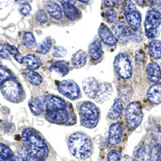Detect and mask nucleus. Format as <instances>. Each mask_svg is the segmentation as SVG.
Segmentation results:
<instances>
[{
	"label": "nucleus",
	"instance_id": "4468645a",
	"mask_svg": "<svg viewBox=\"0 0 161 161\" xmlns=\"http://www.w3.org/2000/svg\"><path fill=\"white\" fill-rule=\"evenodd\" d=\"M123 134V127L120 123H113L109 128V143L110 145H117L120 143Z\"/></svg>",
	"mask_w": 161,
	"mask_h": 161
},
{
	"label": "nucleus",
	"instance_id": "423d86ee",
	"mask_svg": "<svg viewBox=\"0 0 161 161\" xmlns=\"http://www.w3.org/2000/svg\"><path fill=\"white\" fill-rule=\"evenodd\" d=\"M125 118H126V123L129 130H133L137 128L143 118V114L142 111L140 103L138 102H133L126 106V111H125Z\"/></svg>",
	"mask_w": 161,
	"mask_h": 161
},
{
	"label": "nucleus",
	"instance_id": "e433bc0d",
	"mask_svg": "<svg viewBox=\"0 0 161 161\" xmlns=\"http://www.w3.org/2000/svg\"><path fill=\"white\" fill-rule=\"evenodd\" d=\"M16 161H43L40 160V159H37L36 158L31 157V156H29L27 152L24 151V152H20L18 154L16 158Z\"/></svg>",
	"mask_w": 161,
	"mask_h": 161
},
{
	"label": "nucleus",
	"instance_id": "6e6552de",
	"mask_svg": "<svg viewBox=\"0 0 161 161\" xmlns=\"http://www.w3.org/2000/svg\"><path fill=\"white\" fill-rule=\"evenodd\" d=\"M57 89L62 95L71 100H75L80 96V88L73 80H64L60 81Z\"/></svg>",
	"mask_w": 161,
	"mask_h": 161
},
{
	"label": "nucleus",
	"instance_id": "a211bd4d",
	"mask_svg": "<svg viewBox=\"0 0 161 161\" xmlns=\"http://www.w3.org/2000/svg\"><path fill=\"white\" fill-rule=\"evenodd\" d=\"M147 77L152 82L157 83L161 79V69L157 63L151 62L147 66Z\"/></svg>",
	"mask_w": 161,
	"mask_h": 161
},
{
	"label": "nucleus",
	"instance_id": "4c0bfd02",
	"mask_svg": "<svg viewBox=\"0 0 161 161\" xmlns=\"http://www.w3.org/2000/svg\"><path fill=\"white\" fill-rule=\"evenodd\" d=\"M31 8L30 4L28 3V2H26V1H24V2L20 3V6H19V12L21 15H28V14L31 11Z\"/></svg>",
	"mask_w": 161,
	"mask_h": 161
},
{
	"label": "nucleus",
	"instance_id": "393cba45",
	"mask_svg": "<svg viewBox=\"0 0 161 161\" xmlns=\"http://www.w3.org/2000/svg\"><path fill=\"white\" fill-rule=\"evenodd\" d=\"M123 112V102L119 98H116L114 101L113 105L108 112V117L112 120H115L120 117Z\"/></svg>",
	"mask_w": 161,
	"mask_h": 161
},
{
	"label": "nucleus",
	"instance_id": "49530a36",
	"mask_svg": "<svg viewBox=\"0 0 161 161\" xmlns=\"http://www.w3.org/2000/svg\"><path fill=\"white\" fill-rule=\"evenodd\" d=\"M134 1H135L139 6H141V7L143 6V4H144L145 3V0H134Z\"/></svg>",
	"mask_w": 161,
	"mask_h": 161
},
{
	"label": "nucleus",
	"instance_id": "c85d7f7f",
	"mask_svg": "<svg viewBox=\"0 0 161 161\" xmlns=\"http://www.w3.org/2000/svg\"><path fill=\"white\" fill-rule=\"evenodd\" d=\"M0 161H16L11 149L2 143H0Z\"/></svg>",
	"mask_w": 161,
	"mask_h": 161
},
{
	"label": "nucleus",
	"instance_id": "c9c22d12",
	"mask_svg": "<svg viewBox=\"0 0 161 161\" xmlns=\"http://www.w3.org/2000/svg\"><path fill=\"white\" fill-rule=\"evenodd\" d=\"M67 53V50L62 47V46H56L53 48V56L54 57L60 58V57H64Z\"/></svg>",
	"mask_w": 161,
	"mask_h": 161
},
{
	"label": "nucleus",
	"instance_id": "dca6fc26",
	"mask_svg": "<svg viewBox=\"0 0 161 161\" xmlns=\"http://www.w3.org/2000/svg\"><path fill=\"white\" fill-rule=\"evenodd\" d=\"M134 159L136 161H152L151 147L145 144H140L134 152Z\"/></svg>",
	"mask_w": 161,
	"mask_h": 161
},
{
	"label": "nucleus",
	"instance_id": "412c9836",
	"mask_svg": "<svg viewBox=\"0 0 161 161\" xmlns=\"http://www.w3.org/2000/svg\"><path fill=\"white\" fill-rule=\"evenodd\" d=\"M45 8L48 13L53 18L56 19H60L62 17L63 10L60 5L52 0H48L45 3Z\"/></svg>",
	"mask_w": 161,
	"mask_h": 161
},
{
	"label": "nucleus",
	"instance_id": "2f4dec72",
	"mask_svg": "<svg viewBox=\"0 0 161 161\" xmlns=\"http://www.w3.org/2000/svg\"><path fill=\"white\" fill-rule=\"evenodd\" d=\"M119 99L122 102H128L132 94V89L128 86H123L119 89Z\"/></svg>",
	"mask_w": 161,
	"mask_h": 161
},
{
	"label": "nucleus",
	"instance_id": "09e8293b",
	"mask_svg": "<svg viewBox=\"0 0 161 161\" xmlns=\"http://www.w3.org/2000/svg\"><path fill=\"white\" fill-rule=\"evenodd\" d=\"M123 161H136V160H135V159H132V158L129 157L128 156H126V157H125L124 160H123Z\"/></svg>",
	"mask_w": 161,
	"mask_h": 161
},
{
	"label": "nucleus",
	"instance_id": "f8f14e48",
	"mask_svg": "<svg viewBox=\"0 0 161 161\" xmlns=\"http://www.w3.org/2000/svg\"><path fill=\"white\" fill-rule=\"evenodd\" d=\"M99 86L100 84L98 81L94 77H92L85 78L82 81L83 90L90 98H95Z\"/></svg>",
	"mask_w": 161,
	"mask_h": 161
},
{
	"label": "nucleus",
	"instance_id": "f03ea898",
	"mask_svg": "<svg viewBox=\"0 0 161 161\" xmlns=\"http://www.w3.org/2000/svg\"><path fill=\"white\" fill-rule=\"evenodd\" d=\"M68 146L72 155L77 159H86L93 153L91 139L82 132L72 134L69 138Z\"/></svg>",
	"mask_w": 161,
	"mask_h": 161
},
{
	"label": "nucleus",
	"instance_id": "f3484780",
	"mask_svg": "<svg viewBox=\"0 0 161 161\" xmlns=\"http://www.w3.org/2000/svg\"><path fill=\"white\" fill-rule=\"evenodd\" d=\"M125 17H126V20L129 27L132 30H134V31L139 30L141 27V21H142L141 14L139 13V11H138L137 10H135V11H132L129 13H126V14H125Z\"/></svg>",
	"mask_w": 161,
	"mask_h": 161
},
{
	"label": "nucleus",
	"instance_id": "37998d69",
	"mask_svg": "<svg viewBox=\"0 0 161 161\" xmlns=\"http://www.w3.org/2000/svg\"><path fill=\"white\" fill-rule=\"evenodd\" d=\"M0 57L5 60H10V54L5 44H0Z\"/></svg>",
	"mask_w": 161,
	"mask_h": 161
},
{
	"label": "nucleus",
	"instance_id": "9b49d317",
	"mask_svg": "<svg viewBox=\"0 0 161 161\" xmlns=\"http://www.w3.org/2000/svg\"><path fill=\"white\" fill-rule=\"evenodd\" d=\"M44 104L48 111H55V110L67 109V103L64 99L52 94L44 97Z\"/></svg>",
	"mask_w": 161,
	"mask_h": 161
},
{
	"label": "nucleus",
	"instance_id": "f704fd0d",
	"mask_svg": "<svg viewBox=\"0 0 161 161\" xmlns=\"http://www.w3.org/2000/svg\"><path fill=\"white\" fill-rule=\"evenodd\" d=\"M11 78H13L12 73L6 67L0 65V85Z\"/></svg>",
	"mask_w": 161,
	"mask_h": 161
},
{
	"label": "nucleus",
	"instance_id": "0eeeda50",
	"mask_svg": "<svg viewBox=\"0 0 161 161\" xmlns=\"http://www.w3.org/2000/svg\"><path fill=\"white\" fill-rule=\"evenodd\" d=\"M116 73L123 79H128L132 75V64L130 57L126 53H119L114 61Z\"/></svg>",
	"mask_w": 161,
	"mask_h": 161
},
{
	"label": "nucleus",
	"instance_id": "20e7f679",
	"mask_svg": "<svg viewBox=\"0 0 161 161\" xmlns=\"http://www.w3.org/2000/svg\"><path fill=\"white\" fill-rule=\"evenodd\" d=\"M0 90L3 97L11 103H19L24 96V90L20 84L13 78L0 85Z\"/></svg>",
	"mask_w": 161,
	"mask_h": 161
},
{
	"label": "nucleus",
	"instance_id": "b1692460",
	"mask_svg": "<svg viewBox=\"0 0 161 161\" xmlns=\"http://www.w3.org/2000/svg\"><path fill=\"white\" fill-rule=\"evenodd\" d=\"M86 60H87L86 53L82 50H79L72 56L71 63L74 68L80 69L85 66V64H86Z\"/></svg>",
	"mask_w": 161,
	"mask_h": 161
},
{
	"label": "nucleus",
	"instance_id": "5701e85b",
	"mask_svg": "<svg viewBox=\"0 0 161 161\" xmlns=\"http://www.w3.org/2000/svg\"><path fill=\"white\" fill-rule=\"evenodd\" d=\"M62 10L64 15L72 21L78 19L80 17V11L76 8L74 4H64V5H62Z\"/></svg>",
	"mask_w": 161,
	"mask_h": 161
},
{
	"label": "nucleus",
	"instance_id": "9d476101",
	"mask_svg": "<svg viewBox=\"0 0 161 161\" xmlns=\"http://www.w3.org/2000/svg\"><path fill=\"white\" fill-rule=\"evenodd\" d=\"M70 114L67 109L55 110V111H47L45 114L46 120L54 124H66L69 120Z\"/></svg>",
	"mask_w": 161,
	"mask_h": 161
},
{
	"label": "nucleus",
	"instance_id": "1a4fd4ad",
	"mask_svg": "<svg viewBox=\"0 0 161 161\" xmlns=\"http://www.w3.org/2000/svg\"><path fill=\"white\" fill-rule=\"evenodd\" d=\"M114 36L120 42L126 43L131 36V28L124 21H118L112 27Z\"/></svg>",
	"mask_w": 161,
	"mask_h": 161
},
{
	"label": "nucleus",
	"instance_id": "3c124183",
	"mask_svg": "<svg viewBox=\"0 0 161 161\" xmlns=\"http://www.w3.org/2000/svg\"><path fill=\"white\" fill-rule=\"evenodd\" d=\"M79 2L82 3H88L90 0H78Z\"/></svg>",
	"mask_w": 161,
	"mask_h": 161
},
{
	"label": "nucleus",
	"instance_id": "a878e982",
	"mask_svg": "<svg viewBox=\"0 0 161 161\" xmlns=\"http://www.w3.org/2000/svg\"><path fill=\"white\" fill-rule=\"evenodd\" d=\"M50 69L58 73L61 77H64L69 72V64L65 60H58L53 63Z\"/></svg>",
	"mask_w": 161,
	"mask_h": 161
},
{
	"label": "nucleus",
	"instance_id": "39448f33",
	"mask_svg": "<svg viewBox=\"0 0 161 161\" xmlns=\"http://www.w3.org/2000/svg\"><path fill=\"white\" fill-rule=\"evenodd\" d=\"M161 24V14L155 9L149 10L146 14L144 21L145 34L148 38L154 39L159 36Z\"/></svg>",
	"mask_w": 161,
	"mask_h": 161
},
{
	"label": "nucleus",
	"instance_id": "bb28decb",
	"mask_svg": "<svg viewBox=\"0 0 161 161\" xmlns=\"http://www.w3.org/2000/svg\"><path fill=\"white\" fill-rule=\"evenodd\" d=\"M23 72H24L23 73H24V76L27 79V80H28L33 86H37L42 83V77L39 73H36L35 71H33L32 69H24Z\"/></svg>",
	"mask_w": 161,
	"mask_h": 161
},
{
	"label": "nucleus",
	"instance_id": "a18cd8bd",
	"mask_svg": "<svg viewBox=\"0 0 161 161\" xmlns=\"http://www.w3.org/2000/svg\"><path fill=\"white\" fill-rule=\"evenodd\" d=\"M58 1L60 3L61 5H64V4L66 3L74 4V0H58Z\"/></svg>",
	"mask_w": 161,
	"mask_h": 161
},
{
	"label": "nucleus",
	"instance_id": "f257e3e1",
	"mask_svg": "<svg viewBox=\"0 0 161 161\" xmlns=\"http://www.w3.org/2000/svg\"><path fill=\"white\" fill-rule=\"evenodd\" d=\"M22 140L24 151L31 157L44 160L48 156V146L36 130L31 128L25 129L22 133Z\"/></svg>",
	"mask_w": 161,
	"mask_h": 161
},
{
	"label": "nucleus",
	"instance_id": "6ab92c4d",
	"mask_svg": "<svg viewBox=\"0 0 161 161\" xmlns=\"http://www.w3.org/2000/svg\"><path fill=\"white\" fill-rule=\"evenodd\" d=\"M147 98L153 104L161 103V83H156L149 87L147 92Z\"/></svg>",
	"mask_w": 161,
	"mask_h": 161
},
{
	"label": "nucleus",
	"instance_id": "2eb2a0df",
	"mask_svg": "<svg viewBox=\"0 0 161 161\" xmlns=\"http://www.w3.org/2000/svg\"><path fill=\"white\" fill-rule=\"evenodd\" d=\"M113 93V88L111 84L108 82H104L100 84L98 90L96 94L95 100L98 103H104L108 101Z\"/></svg>",
	"mask_w": 161,
	"mask_h": 161
},
{
	"label": "nucleus",
	"instance_id": "473e14b6",
	"mask_svg": "<svg viewBox=\"0 0 161 161\" xmlns=\"http://www.w3.org/2000/svg\"><path fill=\"white\" fill-rule=\"evenodd\" d=\"M6 48L8 49V53H9L10 55L13 56V57L15 58V60H16L17 62L19 63H23V57L20 54V53L19 52V50L15 48V46H12L9 44H5Z\"/></svg>",
	"mask_w": 161,
	"mask_h": 161
},
{
	"label": "nucleus",
	"instance_id": "aec40b11",
	"mask_svg": "<svg viewBox=\"0 0 161 161\" xmlns=\"http://www.w3.org/2000/svg\"><path fill=\"white\" fill-rule=\"evenodd\" d=\"M103 47L98 39H94L89 46V55L93 60H97L103 56Z\"/></svg>",
	"mask_w": 161,
	"mask_h": 161
},
{
	"label": "nucleus",
	"instance_id": "cd10ccee",
	"mask_svg": "<svg viewBox=\"0 0 161 161\" xmlns=\"http://www.w3.org/2000/svg\"><path fill=\"white\" fill-rule=\"evenodd\" d=\"M23 63L28 67L29 69H37L41 65V61L36 55L28 54L23 57Z\"/></svg>",
	"mask_w": 161,
	"mask_h": 161
},
{
	"label": "nucleus",
	"instance_id": "72a5a7b5",
	"mask_svg": "<svg viewBox=\"0 0 161 161\" xmlns=\"http://www.w3.org/2000/svg\"><path fill=\"white\" fill-rule=\"evenodd\" d=\"M23 42L24 44L28 48H32L36 44V39L34 35L31 32H25L23 36Z\"/></svg>",
	"mask_w": 161,
	"mask_h": 161
},
{
	"label": "nucleus",
	"instance_id": "7c9ffc66",
	"mask_svg": "<svg viewBox=\"0 0 161 161\" xmlns=\"http://www.w3.org/2000/svg\"><path fill=\"white\" fill-rule=\"evenodd\" d=\"M52 44H53V42H52V40L49 37L44 39L42 42L37 44V52H39L41 54H47L50 51V49H51Z\"/></svg>",
	"mask_w": 161,
	"mask_h": 161
},
{
	"label": "nucleus",
	"instance_id": "4be33fe9",
	"mask_svg": "<svg viewBox=\"0 0 161 161\" xmlns=\"http://www.w3.org/2000/svg\"><path fill=\"white\" fill-rule=\"evenodd\" d=\"M29 108L31 110V113L36 116H38L43 113L45 107L44 104V98H40V97H35L29 101Z\"/></svg>",
	"mask_w": 161,
	"mask_h": 161
},
{
	"label": "nucleus",
	"instance_id": "c756f323",
	"mask_svg": "<svg viewBox=\"0 0 161 161\" xmlns=\"http://www.w3.org/2000/svg\"><path fill=\"white\" fill-rule=\"evenodd\" d=\"M149 53L153 58H161V41L158 40H152L149 44Z\"/></svg>",
	"mask_w": 161,
	"mask_h": 161
},
{
	"label": "nucleus",
	"instance_id": "a19ab883",
	"mask_svg": "<svg viewBox=\"0 0 161 161\" xmlns=\"http://www.w3.org/2000/svg\"><path fill=\"white\" fill-rule=\"evenodd\" d=\"M36 19L40 24H44L48 21V15L44 10H40L36 13Z\"/></svg>",
	"mask_w": 161,
	"mask_h": 161
},
{
	"label": "nucleus",
	"instance_id": "ddd939ff",
	"mask_svg": "<svg viewBox=\"0 0 161 161\" xmlns=\"http://www.w3.org/2000/svg\"><path fill=\"white\" fill-rule=\"evenodd\" d=\"M98 36L105 44L108 46H114L118 42L117 38L113 34L110 28L104 24H102L98 28Z\"/></svg>",
	"mask_w": 161,
	"mask_h": 161
},
{
	"label": "nucleus",
	"instance_id": "8fccbe9b",
	"mask_svg": "<svg viewBox=\"0 0 161 161\" xmlns=\"http://www.w3.org/2000/svg\"><path fill=\"white\" fill-rule=\"evenodd\" d=\"M155 10H156V11H159V12L161 14V4L158 5L157 7H156V8H155Z\"/></svg>",
	"mask_w": 161,
	"mask_h": 161
},
{
	"label": "nucleus",
	"instance_id": "7ed1b4c3",
	"mask_svg": "<svg viewBox=\"0 0 161 161\" xmlns=\"http://www.w3.org/2000/svg\"><path fill=\"white\" fill-rule=\"evenodd\" d=\"M80 123L86 128H94L99 122L100 111L94 103L90 101L83 102L79 107Z\"/></svg>",
	"mask_w": 161,
	"mask_h": 161
},
{
	"label": "nucleus",
	"instance_id": "c03bdc74",
	"mask_svg": "<svg viewBox=\"0 0 161 161\" xmlns=\"http://www.w3.org/2000/svg\"><path fill=\"white\" fill-rule=\"evenodd\" d=\"M121 0H105L104 5L106 8H114L120 3Z\"/></svg>",
	"mask_w": 161,
	"mask_h": 161
},
{
	"label": "nucleus",
	"instance_id": "79ce46f5",
	"mask_svg": "<svg viewBox=\"0 0 161 161\" xmlns=\"http://www.w3.org/2000/svg\"><path fill=\"white\" fill-rule=\"evenodd\" d=\"M136 9V7L134 5L133 3L130 0L128 1H126L125 3L123 4V12H124V15L126 14V13H129L132 11H135Z\"/></svg>",
	"mask_w": 161,
	"mask_h": 161
},
{
	"label": "nucleus",
	"instance_id": "58836bf2",
	"mask_svg": "<svg viewBox=\"0 0 161 161\" xmlns=\"http://www.w3.org/2000/svg\"><path fill=\"white\" fill-rule=\"evenodd\" d=\"M121 154L117 150H111L107 155V161H120Z\"/></svg>",
	"mask_w": 161,
	"mask_h": 161
},
{
	"label": "nucleus",
	"instance_id": "ea45409f",
	"mask_svg": "<svg viewBox=\"0 0 161 161\" xmlns=\"http://www.w3.org/2000/svg\"><path fill=\"white\" fill-rule=\"evenodd\" d=\"M106 18L107 21L110 23L115 22L117 19V13L113 9H109L106 11Z\"/></svg>",
	"mask_w": 161,
	"mask_h": 161
},
{
	"label": "nucleus",
	"instance_id": "de8ad7c7",
	"mask_svg": "<svg viewBox=\"0 0 161 161\" xmlns=\"http://www.w3.org/2000/svg\"><path fill=\"white\" fill-rule=\"evenodd\" d=\"M145 1H147V3H148L150 5H154V4L156 3V0H145Z\"/></svg>",
	"mask_w": 161,
	"mask_h": 161
}]
</instances>
